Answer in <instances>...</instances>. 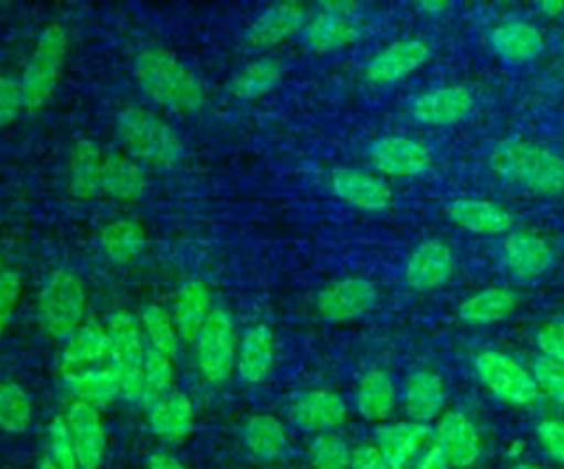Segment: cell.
<instances>
[{"instance_id": "44", "label": "cell", "mask_w": 564, "mask_h": 469, "mask_svg": "<svg viewBox=\"0 0 564 469\" xmlns=\"http://www.w3.org/2000/svg\"><path fill=\"white\" fill-rule=\"evenodd\" d=\"M24 110L26 106L20 77H9L0 73V128L11 126Z\"/></svg>"}, {"instance_id": "14", "label": "cell", "mask_w": 564, "mask_h": 469, "mask_svg": "<svg viewBox=\"0 0 564 469\" xmlns=\"http://www.w3.org/2000/svg\"><path fill=\"white\" fill-rule=\"evenodd\" d=\"M368 154L379 172L397 178L419 176L432 165L430 150L423 143L403 134H388L375 139Z\"/></svg>"}, {"instance_id": "46", "label": "cell", "mask_w": 564, "mask_h": 469, "mask_svg": "<svg viewBox=\"0 0 564 469\" xmlns=\"http://www.w3.org/2000/svg\"><path fill=\"white\" fill-rule=\"evenodd\" d=\"M538 348L544 357L564 363V321H546L535 335Z\"/></svg>"}, {"instance_id": "4", "label": "cell", "mask_w": 564, "mask_h": 469, "mask_svg": "<svg viewBox=\"0 0 564 469\" xmlns=\"http://www.w3.org/2000/svg\"><path fill=\"white\" fill-rule=\"evenodd\" d=\"M68 46H70V37L64 24L48 22L40 31L20 75L26 112H35L44 108L53 97L66 64Z\"/></svg>"}, {"instance_id": "21", "label": "cell", "mask_w": 564, "mask_h": 469, "mask_svg": "<svg viewBox=\"0 0 564 469\" xmlns=\"http://www.w3.org/2000/svg\"><path fill=\"white\" fill-rule=\"evenodd\" d=\"M330 189L339 200L364 211H381L392 203L390 187L357 167H335L330 172Z\"/></svg>"}, {"instance_id": "22", "label": "cell", "mask_w": 564, "mask_h": 469, "mask_svg": "<svg viewBox=\"0 0 564 469\" xmlns=\"http://www.w3.org/2000/svg\"><path fill=\"white\" fill-rule=\"evenodd\" d=\"M474 110V95L465 86H443L419 95L412 101L416 121L434 128L454 126L467 119Z\"/></svg>"}, {"instance_id": "28", "label": "cell", "mask_w": 564, "mask_h": 469, "mask_svg": "<svg viewBox=\"0 0 564 469\" xmlns=\"http://www.w3.org/2000/svg\"><path fill=\"white\" fill-rule=\"evenodd\" d=\"M150 183L141 163L123 152H106L101 174V196L112 200L132 203L148 192Z\"/></svg>"}, {"instance_id": "2", "label": "cell", "mask_w": 564, "mask_h": 469, "mask_svg": "<svg viewBox=\"0 0 564 469\" xmlns=\"http://www.w3.org/2000/svg\"><path fill=\"white\" fill-rule=\"evenodd\" d=\"M115 134L123 154L141 165L172 170L183 161L181 134L156 112L141 106H123L115 114Z\"/></svg>"}, {"instance_id": "20", "label": "cell", "mask_w": 564, "mask_h": 469, "mask_svg": "<svg viewBox=\"0 0 564 469\" xmlns=\"http://www.w3.org/2000/svg\"><path fill=\"white\" fill-rule=\"evenodd\" d=\"M454 273V255L443 240H423L408 258L403 275L414 291H434L443 286Z\"/></svg>"}, {"instance_id": "5", "label": "cell", "mask_w": 564, "mask_h": 469, "mask_svg": "<svg viewBox=\"0 0 564 469\" xmlns=\"http://www.w3.org/2000/svg\"><path fill=\"white\" fill-rule=\"evenodd\" d=\"M108 357L106 368L112 372L119 388V396L126 401H143V361L148 343L139 324L128 310L110 315L108 324Z\"/></svg>"}, {"instance_id": "32", "label": "cell", "mask_w": 564, "mask_h": 469, "mask_svg": "<svg viewBox=\"0 0 564 469\" xmlns=\"http://www.w3.org/2000/svg\"><path fill=\"white\" fill-rule=\"evenodd\" d=\"M397 405V388L386 370H368L355 390V410L370 423H383L390 418Z\"/></svg>"}, {"instance_id": "47", "label": "cell", "mask_w": 564, "mask_h": 469, "mask_svg": "<svg viewBox=\"0 0 564 469\" xmlns=\"http://www.w3.org/2000/svg\"><path fill=\"white\" fill-rule=\"evenodd\" d=\"M350 469H390L377 443H359L350 451Z\"/></svg>"}, {"instance_id": "43", "label": "cell", "mask_w": 564, "mask_h": 469, "mask_svg": "<svg viewBox=\"0 0 564 469\" xmlns=\"http://www.w3.org/2000/svg\"><path fill=\"white\" fill-rule=\"evenodd\" d=\"M533 379L538 383V390L564 405V363L542 355L533 363Z\"/></svg>"}, {"instance_id": "17", "label": "cell", "mask_w": 564, "mask_h": 469, "mask_svg": "<svg viewBox=\"0 0 564 469\" xmlns=\"http://www.w3.org/2000/svg\"><path fill=\"white\" fill-rule=\"evenodd\" d=\"M275 366V335L273 330L258 321L247 326L238 339L236 355V377L245 385H260L269 379Z\"/></svg>"}, {"instance_id": "34", "label": "cell", "mask_w": 564, "mask_h": 469, "mask_svg": "<svg viewBox=\"0 0 564 469\" xmlns=\"http://www.w3.org/2000/svg\"><path fill=\"white\" fill-rule=\"evenodd\" d=\"M64 388L70 394V401H79L86 405H93L97 410H104L112 405L119 396V388L115 383L112 372L106 366H95L77 372L62 374Z\"/></svg>"}, {"instance_id": "29", "label": "cell", "mask_w": 564, "mask_h": 469, "mask_svg": "<svg viewBox=\"0 0 564 469\" xmlns=\"http://www.w3.org/2000/svg\"><path fill=\"white\" fill-rule=\"evenodd\" d=\"M447 216L454 225L478 236H498L511 229L513 216L489 200L456 198L447 205Z\"/></svg>"}, {"instance_id": "23", "label": "cell", "mask_w": 564, "mask_h": 469, "mask_svg": "<svg viewBox=\"0 0 564 469\" xmlns=\"http://www.w3.org/2000/svg\"><path fill=\"white\" fill-rule=\"evenodd\" d=\"M196 423V412L189 394L172 390L148 405V425L150 432L163 443H183Z\"/></svg>"}, {"instance_id": "3", "label": "cell", "mask_w": 564, "mask_h": 469, "mask_svg": "<svg viewBox=\"0 0 564 469\" xmlns=\"http://www.w3.org/2000/svg\"><path fill=\"white\" fill-rule=\"evenodd\" d=\"M489 167L509 185L538 192H564V159L553 150L520 139L500 141L489 152Z\"/></svg>"}, {"instance_id": "11", "label": "cell", "mask_w": 564, "mask_h": 469, "mask_svg": "<svg viewBox=\"0 0 564 469\" xmlns=\"http://www.w3.org/2000/svg\"><path fill=\"white\" fill-rule=\"evenodd\" d=\"M291 423L308 434L337 432L348 421V403L330 388L300 392L289 405Z\"/></svg>"}, {"instance_id": "25", "label": "cell", "mask_w": 564, "mask_h": 469, "mask_svg": "<svg viewBox=\"0 0 564 469\" xmlns=\"http://www.w3.org/2000/svg\"><path fill=\"white\" fill-rule=\"evenodd\" d=\"M502 262L507 271L520 280H535L553 264L549 242L529 231H513L502 240Z\"/></svg>"}, {"instance_id": "24", "label": "cell", "mask_w": 564, "mask_h": 469, "mask_svg": "<svg viewBox=\"0 0 564 469\" xmlns=\"http://www.w3.org/2000/svg\"><path fill=\"white\" fill-rule=\"evenodd\" d=\"M212 288L203 280H187L178 286L172 302V317L183 343L192 346L214 313Z\"/></svg>"}, {"instance_id": "1", "label": "cell", "mask_w": 564, "mask_h": 469, "mask_svg": "<svg viewBox=\"0 0 564 469\" xmlns=\"http://www.w3.org/2000/svg\"><path fill=\"white\" fill-rule=\"evenodd\" d=\"M132 75L150 101L172 112L192 114L207 101L200 77L170 48L148 46L139 51Z\"/></svg>"}, {"instance_id": "27", "label": "cell", "mask_w": 564, "mask_h": 469, "mask_svg": "<svg viewBox=\"0 0 564 469\" xmlns=\"http://www.w3.org/2000/svg\"><path fill=\"white\" fill-rule=\"evenodd\" d=\"M445 405V381L432 368L412 370L403 381V407L410 421L427 423L441 414Z\"/></svg>"}, {"instance_id": "10", "label": "cell", "mask_w": 564, "mask_h": 469, "mask_svg": "<svg viewBox=\"0 0 564 469\" xmlns=\"http://www.w3.org/2000/svg\"><path fill=\"white\" fill-rule=\"evenodd\" d=\"M352 11V4L326 2L315 13H308V20L300 33L304 46L313 53H328L355 42L359 37V26Z\"/></svg>"}, {"instance_id": "16", "label": "cell", "mask_w": 564, "mask_h": 469, "mask_svg": "<svg viewBox=\"0 0 564 469\" xmlns=\"http://www.w3.org/2000/svg\"><path fill=\"white\" fill-rule=\"evenodd\" d=\"M308 20V11L300 2H275L253 15L245 31V40L251 46L269 48L302 33Z\"/></svg>"}, {"instance_id": "37", "label": "cell", "mask_w": 564, "mask_h": 469, "mask_svg": "<svg viewBox=\"0 0 564 469\" xmlns=\"http://www.w3.org/2000/svg\"><path fill=\"white\" fill-rule=\"evenodd\" d=\"M139 324H141V330H143V337H145V343L150 350H156L174 361L178 359L183 339L176 330L172 313L165 306H161L156 302L145 304L139 315Z\"/></svg>"}, {"instance_id": "48", "label": "cell", "mask_w": 564, "mask_h": 469, "mask_svg": "<svg viewBox=\"0 0 564 469\" xmlns=\"http://www.w3.org/2000/svg\"><path fill=\"white\" fill-rule=\"evenodd\" d=\"M145 469H187V467L174 454L159 449L145 458Z\"/></svg>"}, {"instance_id": "6", "label": "cell", "mask_w": 564, "mask_h": 469, "mask_svg": "<svg viewBox=\"0 0 564 469\" xmlns=\"http://www.w3.org/2000/svg\"><path fill=\"white\" fill-rule=\"evenodd\" d=\"M88 293L84 280L70 269H53L37 295V317L42 330L64 341L86 319Z\"/></svg>"}, {"instance_id": "15", "label": "cell", "mask_w": 564, "mask_h": 469, "mask_svg": "<svg viewBox=\"0 0 564 469\" xmlns=\"http://www.w3.org/2000/svg\"><path fill=\"white\" fill-rule=\"evenodd\" d=\"M430 55L432 48L427 42L416 37L399 40L381 48L375 57H370V62L364 68V77L368 84L375 86L394 84L414 73L421 64H425Z\"/></svg>"}, {"instance_id": "36", "label": "cell", "mask_w": 564, "mask_h": 469, "mask_svg": "<svg viewBox=\"0 0 564 469\" xmlns=\"http://www.w3.org/2000/svg\"><path fill=\"white\" fill-rule=\"evenodd\" d=\"M282 79V62L273 55H262L245 64L231 79L229 90L236 99H258L273 90Z\"/></svg>"}, {"instance_id": "39", "label": "cell", "mask_w": 564, "mask_h": 469, "mask_svg": "<svg viewBox=\"0 0 564 469\" xmlns=\"http://www.w3.org/2000/svg\"><path fill=\"white\" fill-rule=\"evenodd\" d=\"M352 447L335 432L317 434L308 447L306 458L313 469H350Z\"/></svg>"}, {"instance_id": "33", "label": "cell", "mask_w": 564, "mask_h": 469, "mask_svg": "<svg viewBox=\"0 0 564 469\" xmlns=\"http://www.w3.org/2000/svg\"><path fill=\"white\" fill-rule=\"evenodd\" d=\"M242 443L256 460H278L289 445V432L284 423L273 414H251L242 425Z\"/></svg>"}, {"instance_id": "38", "label": "cell", "mask_w": 564, "mask_h": 469, "mask_svg": "<svg viewBox=\"0 0 564 469\" xmlns=\"http://www.w3.org/2000/svg\"><path fill=\"white\" fill-rule=\"evenodd\" d=\"M33 423V403L29 392L11 379L0 381V429L4 434H24Z\"/></svg>"}, {"instance_id": "26", "label": "cell", "mask_w": 564, "mask_h": 469, "mask_svg": "<svg viewBox=\"0 0 564 469\" xmlns=\"http://www.w3.org/2000/svg\"><path fill=\"white\" fill-rule=\"evenodd\" d=\"M108 357V328L101 321H84L77 330H73L64 341L59 350V370L77 372L86 368L101 366Z\"/></svg>"}, {"instance_id": "49", "label": "cell", "mask_w": 564, "mask_h": 469, "mask_svg": "<svg viewBox=\"0 0 564 469\" xmlns=\"http://www.w3.org/2000/svg\"><path fill=\"white\" fill-rule=\"evenodd\" d=\"M540 9L546 13V15H557L564 11V2H542Z\"/></svg>"}, {"instance_id": "52", "label": "cell", "mask_w": 564, "mask_h": 469, "mask_svg": "<svg viewBox=\"0 0 564 469\" xmlns=\"http://www.w3.org/2000/svg\"><path fill=\"white\" fill-rule=\"evenodd\" d=\"M4 269H7V266H4V258H2V253H0V273H2Z\"/></svg>"}, {"instance_id": "9", "label": "cell", "mask_w": 564, "mask_h": 469, "mask_svg": "<svg viewBox=\"0 0 564 469\" xmlns=\"http://www.w3.org/2000/svg\"><path fill=\"white\" fill-rule=\"evenodd\" d=\"M474 370L487 392L507 405L522 407L531 405L538 399L540 390L533 372H529L518 359L505 352L482 350L474 359Z\"/></svg>"}, {"instance_id": "7", "label": "cell", "mask_w": 564, "mask_h": 469, "mask_svg": "<svg viewBox=\"0 0 564 469\" xmlns=\"http://www.w3.org/2000/svg\"><path fill=\"white\" fill-rule=\"evenodd\" d=\"M375 443L388 458L390 469H452L427 423H386L377 429Z\"/></svg>"}, {"instance_id": "8", "label": "cell", "mask_w": 564, "mask_h": 469, "mask_svg": "<svg viewBox=\"0 0 564 469\" xmlns=\"http://www.w3.org/2000/svg\"><path fill=\"white\" fill-rule=\"evenodd\" d=\"M238 330L231 313L216 306L207 324L198 332L194 348L196 372L207 385H225L236 374L238 355Z\"/></svg>"}, {"instance_id": "19", "label": "cell", "mask_w": 564, "mask_h": 469, "mask_svg": "<svg viewBox=\"0 0 564 469\" xmlns=\"http://www.w3.org/2000/svg\"><path fill=\"white\" fill-rule=\"evenodd\" d=\"M436 445L447 458L449 467H471L482 454V440L474 423L463 412H445L434 427Z\"/></svg>"}, {"instance_id": "35", "label": "cell", "mask_w": 564, "mask_h": 469, "mask_svg": "<svg viewBox=\"0 0 564 469\" xmlns=\"http://www.w3.org/2000/svg\"><path fill=\"white\" fill-rule=\"evenodd\" d=\"M516 308V295L502 286H487L482 291L471 293L458 306V317L467 324L482 326L494 324L511 315Z\"/></svg>"}, {"instance_id": "30", "label": "cell", "mask_w": 564, "mask_h": 469, "mask_svg": "<svg viewBox=\"0 0 564 469\" xmlns=\"http://www.w3.org/2000/svg\"><path fill=\"white\" fill-rule=\"evenodd\" d=\"M491 46L505 64L522 66V64L533 62L542 53L544 40H542V33L533 24L513 20V22H505L491 31Z\"/></svg>"}, {"instance_id": "40", "label": "cell", "mask_w": 564, "mask_h": 469, "mask_svg": "<svg viewBox=\"0 0 564 469\" xmlns=\"http://www.w3.org/2000/svg\"><path fill=\"white\" fill-rule=\"evenodd\" d=\"M42 460H46L55 469H79L73 436H70V429H68L64 416L51 418V423L46 427Z\"/></svg>"}, {"instance_id": "50", "label": "cell", "mask_w": 564, "mask_h": 469, "mask_svg": "<svg viewBox=\"0 0 564 469\" xmlns=\"http://www.w3.org/2000/svg\"><path fill=\"white\" fill-rule=\"evenodd\" d=\"M511 469H540V467L538 465H529V462H518Z\"/></svg>"}, {"instance_id": "12", "label": "cell", "mask_w": 564, "mask_h": 469, "mask_svg": "<svg viewBox=\"0 0 564 469\" xmlns=\"http://www.w3.org/2000/svg\"><path fill=\"white\" fill-rule=\"evenodd\" d=\"M377 286L359 275L330 282L317 293L315 308L326 321H350L366 315L377 304Z\"/></svg>"}, {"instance_id": "51", "label": "cell", "mask_w": 564, "mask_h": 469, "mask_svg": "<svg viewBox=\"0 0 564 469\" xmlns=\"http://www.w3.org/2000/svg\"><path fill=\"white\" fill-rule=\"evenodd\" d=\"M37 469H55L53 465H48L46 460H40V465H37Z\"/></svg>"}, {"instance_id": "42", "label": "cell", "mask_w": 564, "mask_h": 469, "mask_svg": "<svg viewBox=\"0 0 564 469\" xmlns=\"http://www.w3.org/2000/svg\"><path fill=\"white\" fill-rule=\"evenodd\" d=\"M24 291V277L18 269H4L0 273V339L7 332L11 317L20 304Z\"/></svg>"}, {"instance_id": "45", "label": "cell", "mask_w": 564, "mask_h": 469, "mask_svg": "<svg viewBox=\"0 0 564 469\" xmlns=\"http://www.w3.org/2000/svg\"><path fill=\"white\" fill-rule=\"evenodd\" d=\"M540 447L557 462L564 465V421L546 418L535 429Z\"/></svg>"}, {"instance_id": "41", "label": "cell", "mask_w": 564, "mask_h": 469, "mask_svg": "<svg viewBox=\"0 0 564 469\" xmlns=\"http://www.w3.org/2000/svg\"><path fill=\"white\" fill-rule=\"evenodd\" d=\"M174 359L150 350L143 361V401L145 405L154 403L163 394L174 390Z\"/></svg>"}, {"instance_id": "13", "label": "cell", "mask_w": 564, "mask_h": 469, "mask_svg": "<svg viewBox=\"0 0 564 469\" xmlns=\"http://www.w3.org/2000/svg\"><path fill=\"white\" fill-rule=\"evenodd\" d=\"M64 421L73 436L79 469H99L108 449V432L101 410L70 401L64 412Z\"/></svg>"}, {"instance_id": "31", "label": "cell", "mask_w": 564, "mask_h": 469, "mask_svg": "<svg viewBox=\"0 0 564 469\" xmlns=\"http://www.w3.org/2000/svg\"><path fill=\"white\" fill-rule=\"evenodd\" d=\"M99 247L112 264H130L145 251L148 231L137 218H112L99 231Z\"/></svg>"}, {"instance_id": "18", "label": "cell", "mask_w": 564, "mask_h": 469, "mask_svg": "<svg viewBox=\"0 0 564 469\" xmlns=\"http://www.w3.org/2000/svg\"><path fill=\"white\" fill-rule=\"evenodd\" d=\"M104 159H106V150L99 148L93 139L79 137L73 141L68 152V163H66V185H68V194L75 200L88 203L101 196Z\"/></svg>"}]
</instances>
